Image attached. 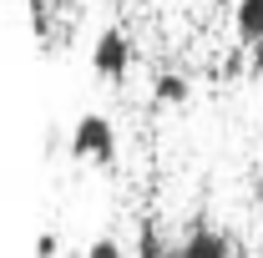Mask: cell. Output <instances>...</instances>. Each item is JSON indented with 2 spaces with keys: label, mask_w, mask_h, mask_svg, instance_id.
Instances as JSON below:
<instances>
[{
  "label": "cell",
  "mask_w": 263,
  "mask_h": 258,
  "mask_svg": "<svg viewBox=\"0 0 263 258\" xmlns=\"http://www.w3.org/2000/svg\"><path fill=\"white\" fill-rule=\"evenodd\" d=\"M71 157L76 162H97V167H111V162H117V127H111L101 112L76 117V127H71Z\"/></svg>",
  "instance_id": "6da1fadb"
},
{
  "label": "cell",
  "mask_w": 263,
  "mask_h": 258,
  "mask_svg": "<svg viewBox=\"0 0 263 258\" xmlns=\"http://www.w3.org/2000/svg\"><path fill=\"white\" fill-rule=\"evenodd\" d=\"M132 61H137V46H132V35L122 31V26H106V31L91 41V71H97L101 81H127Z\"/></svg>",
  "instance_id": "7a4b0ae2"
},
{
  "label": "cell",
  "mask_w": 263,
  "mask_h": 258,
  "mask_svg": "<svg viewBox=\"0 0 263 258\" xmlns=\"http://www.w3.org/2000/svg\"><path fill=\"white\" fill-rule=\"evenodd\" d=\"M172 258H233V243H228V233H223V228L197 223L193 233L172 248Z\"/></svg>",
  "instance_id": "3957f363"
},
{
  "label": "cell",
  "mask_w": 263,
  "mask_h": 258,
  "mask_svg": "<svg viewBox=\"0 0 263 258\" xmlns=\"http://www.w3.org/2000/svg\"><path fill=\"white\" fill-rule=\"evenodd\" d=\"M233 31H238V46L258 51V46H263V0H238V10H233Z\"/></svg>",
  "instance_id": "277c9868"
},
{
  "label": "cell",
  "mask_w": 263,
  "mask_h": 258,
  "mask_svg": "<svg viewBox=\"0 0 263 258\" xmlns=\"http://www.w3.org/2000/svg\"><path fill=\"white\" fill-rule=\"evenodd\" d=\"M152 101H157V106H182V101H187V76H182V71H162V76L152 81Z\"/></svg>",
  "instance_id": "5b68a950"
},
{
  "label": "cell",
  "mask_w": 263,
  "mask_h": 258,
  "mask_svg": "<svg viewBox=\"0 0 263 258\" xmlns=\"http://www.w3.org/2000/svg\"><path fill=\"white\" fill-rule=\"evenodd\" d=\"M137 258H172V243L162 238V228L152 223H142V233H137Z\"/></svg>",
  "instance_id": "8992f818"
},
{
  "label": "cell",
  "mask_w": 263,
  "mask_h": 258,
  "mask_svg": "<svg viewBox=\"0 0 263 258\" xmlns=\"http://www.w3.org/2000/svg\"><path fill=\"white\" fill-rule=\"evenodd\" d=\"M31 26H35V46L51 51V5L46 0H31Z\"/></svg>",
  "instance_id": "52a82bcc"
},
{
  "label": "cell",
  "mask_w": 263,
  "mask_h": 258,
  "mask_svg": "<svg viewBox=\"0 0 263 258\" xmlns=\"http://www.w3.org/2000/svg\"><path fill=\"white\" fill-rule=\"evenodd\" d=\"M86 258H127V253H122V243H117V238H91Z\"/></svg>",
  "instance_id": "ba28073f"
},
{
  "label": "cell",
  "mask_w": 263,
  "mask_h": 258,
  "mask_svg": "<svg viewBox=\"0 0 263 258\" xmlns=\"http://www.w3.org/2000/svg\"><path fill=\"white\" fill-rule=\"evenodd\" d=\"M61 253V238H56V233H41V238H35V258H56Z\"/></svg>",
  "instance_id": "9c48e42d"
}]
</instances>
